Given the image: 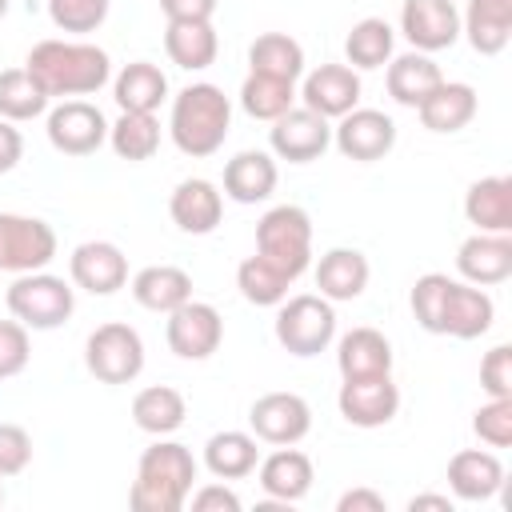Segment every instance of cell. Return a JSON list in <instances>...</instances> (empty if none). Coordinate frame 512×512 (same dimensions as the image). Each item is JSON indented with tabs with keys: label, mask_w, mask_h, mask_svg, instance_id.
<instances>
[{
	"label": "cell",
	"mask_w": 512,
	"mask_h": 512,
	"mask_svg": "<svg viewBox=\"0 0 512 512\" xmlns=\"http://www.w3.org/2000/svg\"><path fill=\"white\" fill-rule=\"evenodd\" d=\"M24 68L48 96H92L112 80V60L88 40H40Z\"/></svg>",
	"instance_id": "obj_1"
},
{
	"label": "cell",
	"mask_w": 512,
	"mask_h": 512,
	"mask_svg": "<svg viewBox=\"0 0 512 512\" xmlns=\"http://www.w3.org/2000/svg\"><path fill=\"white\" fill-rule=\"evenodd\" d=\"M192 480H196V456L180 440L156 436V444L140 452L128 504L132 512H180L188 504Z\"/></svg>",
	"instance_id": "obj_2"
},
{
	"label": "cell",
	"mask_w": 512,
	"mask_h": 512,
	"mask_svg": "<svg viewBox=\"0 0 512 512\" xmlns=\"http://www.w3.org/2000/svg\"><path fill=\"white\" fill-rule=\"evenodd\" d=\"M228 128H232V100L224 96V88L200 80L172 96L168 132L184 156L204 160V156L220 152L228 140Z\"/></svg>",
	"instance_id": "obj_3"
},
{
	"label": "cell",
	"mask_w": 512,
	"mask_h": 512,
	"mask_svg": "<svg viewBox=\"0 0 512 512\" xmlns=\"http://www.w3.org/2000/svg\"><path fill=\"white\" fill-rule=\"evenodd\" d=\"M4 304L8 312L28 328V332H52L60 328L72 308H76V292L64 276H52V272H24L8 284L4 292Z\"/></svg>",
	"instance_id": "obj_4"
},
{
	"label": "cell",
	"mask_w": 512,
	"mask_h": 512,
	"mask_svg": "<svg viewBox=\"0 0 512 512\" xmlns=\"http://www.w3.org/2000/svg\"><path fill=\"white\" fill-rule=\"evenodd\" d=\"M276 344L292 356H320L336 340V308L320 292L284 296L276 304Z\"/></svg>",
	"instance_id": "obj_5"
},
{
	"label": "cell",
	"mask_w": 512,
	"mask_h": 512,
	"mask_svg": "<svg viewBox=\"0 0 512 512\" xmlns=\"http://www.w3.org/2000/svg\"><path fill=\"white\" fill-rule=\"evenodd\" d=\"M256 252L300 280L312 264V216L300 204H276L256 224Z\"/></svg>",
	"instance_id": "obj_6"
},
{
	"label": "cell",
	"mask_w": 512,
	"mask_h": 512,
	"mask_svg": "<svg viewBox=\"0 0 512 512\" xmlns=\"http://www.w3.org/2000/svg\"><path fill=\"white\" fill-rule=\"evenodd\" d=\"M84 364L100 384H132L144 372V340L132 324L108 320L84 340Z\"/></svg>",
	"instance_id": "obj_7"
},
{
	"label": "cell",
	"mask_w": 512,
	"mask_h": 512,
	"mask_svg": "<svg viewBox=\"0 0 512 512\" xmlns=\"http://www.w3.org/2000/svg\"><path fill=\"white\" fill-rule=\"evenodd\" d=\"M56 256V232L40 216L0 212V272L24 276L48 268Z\"/></svg>",
	"instance_id": "obj_8"
},
{
	"label": "cell",
	"mask_w": 512,
	"mask_h": 512,
	"mask_svg": "<svg viewBox=\"0 0 512 512\" xmlns=\"http://www.w3.org/2000/svg\"><path fill=\"white\" fill-rule=\"evenodd\" d=\"M252 436L264 444H300L312 432V408L296 392H264L248 408Z\"/></svg>",
	"instance_id": "obj_9"
},
{
	"label": "cell",
	"mask_w": 512,
	"mask_h": 512,
	"mask_svg": "<svg viewBox=\"0 0 512 512\" xmlns=\"http://www.w3.org/2000/svg\"><path fill=\"white\" fill-rule=\"evenodd\" d=\"M48 144L64 156H92L104 140H108V120L96 104L88 100H60L48 112Z\"/></svg>",
	"instance_id": "obj_10"
},
{
	"label": "cell",
	"mask_w": 512,
	"mask_h": 512,
	"mask_svg": "<svg viewBox=\"0 0 512 512\" xmlns=\"http://www.w3.org/2000/svg\"><path fill=\"white\" fill-rule=\"evenodd\" d=\"M268 144H272V152L280 156V160H288V164H308V160H316V156H324L328 152V144H332V124L320 116V112H312V108H288L284 116H276L272 120V128H268Z\"/></svg>",
	"instance_id": "obj_11"
},
{
	"label": "cell",
	"mask_w": 512,
	"mask_h": 512,
	"mask_svg": "<svg viewBox=\"0 0 512 512\" xmlns=\"http://www.w3.org/2000/svg\"><path fill=\"white\" fill-rule=\"evenodd\" d=\"M168 348L180 356V360H208L220 340H224V320L212 304L204 300H184L180 308L168 312Z\"/></svg>",
	"instance_id": "obj_12"
},
{
	"label": "cell",
	"mask_w": 512,
	"mask_h": 512,
	"mask_svg": "<svg viewBox=\"0 0 512 512\" xmlns=\"http://www.w3.org/2000/svg\"><path fill=\"white\" fill-rule=\"evenodd\" d=\"M336 408L352 428H384L400 412V388L392 384V372L384 376H356L344 380L336 392Z\"/></svg>",
	"instance_id": "obj_13"
},
{
	"label": "cell",
	"mask_w": 512,
	"mask_h": 512,
	"mask_svg": "<svg viewBox=\"0 0 512 512\" xmlns=\"http://www.w3.org/2000/svg\"><path fill=\"white\" fill-rule=\"evenodd\" d=\"M332 144L340 148V156L348 160H360V164H372L380 156L392 152L396 144V124L388 112L380 108H352L340 116V124L332 128Z\"/></svg>",
	"instance_id": "obj_14"
},
{
	"label": "cell",
	"mask_w": 512,
	"mask_h": 512,
	"mask_svg": "<svg viewBox=\"0 0 512 512\" xmlns=\"http://www.w3.org/2000/svg\"><path fill=\"white\" fill-rule=\"evenodd\" d=\"M400 32L416 52H444L460 40V12L452 0H404Z\"/></svg>",
	"instance_id": "obj_15"
},
{
	"label": "cell",
	"mask_w": 512,
	"mask_h": 512,
	"mask_svg": "<svg viewBox=\"0 0 512 512\" xmlns=\"http://www.w3.org/2000/svg\"><path fill=\"white\" fill-rule=\"evenodd\" d=\"M68 276L92 296H112L128 284V256L112 240H84L68 256Z\"/></svg>",
	"instance_id": "obj_16"
},
{
	"label": "cell",
	"mask_w": 512,
	"mask_h": 512,
	"mask_svg": "<svg viewBox=\"0 0 512 512\" xmlns=\"http://www.w3.org/2000/svg\"><path fill=\"white\" fill-rule=\"evenodd\" d=\"M300 100H304V108L320 112L324 120H340L344 112H352L360 104V76L352 64H320L304 76Z\"/></svg>",
	"instance_id": "obj_17"
},
{
	"label": "cell",
	"mask_w": 512,
	"mask_h": 512,
	"mask_svg": "<svg viewBox=\"0 0 512 512\" xmlns=\"http://www.w3.org/2000/svg\"><path fill=\"white\" fill-rule=\"evenodd\" d=\"M168 216L180 232L188 236H208L216 232L220 216H224V192L204 180V176H188L172 188V200H168Z\"/></svg>",
	"instance_id": "obj_18"
},
{
	"label": "cell",
	"mask_w": 512,
	"mask_h": 512,
	"mask_svg": "<svg viewBox=\"0 0 512 512\" xmlns=\"http://www.w3.org/2000/svg\"><path fill=\"white\" fill-rule=\"evenodd\" d=\"M456 272L468 284H504L512 276V236L508 232H476L456 252Z\"/></svg>",
	"instance_id": "obj_19"
},
{
	"label": "cell",
	"mask_w": 512,
	"mask_h": 512,
	"mask_svg": "<svg viewBox=\"0 0 512 512\" xmlns=\"http://www.w3.org/2000/svg\"><path fill=\"white\" fill-rule=\"evenodd\" d=\"M496 320V304L492 296L480 288V284H460L452 280L448 284V296H444V316H440V336H456V340H476L492 328Z\"/></svg>",
	"instance_id": "obj_20"
},
{
	"label": "cell",
	"mask_w": 512,
	"mask_h": 512,
	"mask_svg": "<svg viewBox=\"0 0 512 512\" xmlns=\"http://www.w3.org/2000/svg\"><path fill=\"white\" fill-rule=\"evenodd\" d=\"M448 488L456 500L464 504H480V500H492L500 488H504V464L496 452H484V448H464L448 460Z\"/></svg>",
	"instance_id": "obj_21"
},
{
	"label": "cell",
	"mask_w": 512,
	"mask_h": 512,
	"mask_svg": "<svg viewBox=\"0 0 512 512\" xmlns=\"http://www.w3.org/2000/svg\"><path fill=\"white\" fill-rule=\"evenodd\" d=\"M260 492L268 496V500H276V504H296V500H304L308 496V488H312V460L300 452V448H292V444H280L272 456H264L260 464Z\"/></svg>",
	"instance_id": "obj_22"
},
{
	"label": "cell",
	"mask_w": 512,
	"mask_h": 512,
	"mask_svg": "<svg viewBox=\"0 0 512 512\" xmlns=\"http://www.w3.org/2000/svg\"><path fill=\"white\" fill-rule=\"evenodd\" d=\"M416 116L428 132H460L472 116H476V88L464 84V80H440L420 104H416Z\"/></svg>",
	"instance_id": "obj_23"
},
{
	"label": "cell",
	"mask_w": 512,
	"mask_h": 512,
	"mask_svg": "<svg viewBox=\"0 0 512 512\" xmlns=\"http://www.w3.org/2000/svg\"><path fill=\"white\" fill-rule=\"evenodd\" d=\"M276 160L260 148H244L224 164V196L236 204H260L276 192Z\"/></svg>",
	"instance_id": "obj_24"
},
{
	"label": "cell",
	"mask_w": 512,
	"mask_h": 512,
	"mask_svg": "<svg viewBox=\"0 0 512 512\" xmlns=\"http://www.w3.org/2000/svg\"><path fill=\"white\" fill-rule=\"evenodd\" d=\"M368 276H372V268L360 248H328L316 264V288L332 304L356 300L368 288Z\"/></svg>",
	"instance_id": "obj_25"
},
{
	"label": "cell",
	"mask_w": 512,
	"mask_h": 512,
	"mask_svg": "<svg viewBox=\"0 0 512 512\" xmlns=\"http://www.w3.org/2000/svg\"><path fill=\"white\" fill-rule=\"evenodd\" d=\"M164 52H168V60L176 68L204 72L208 64H216L220 36H216L212 20H168V28H164Z\"/></svg>",
	"instance_id": "obj_26"
},
{
	"label": "cell",
	"mask_w": 512,
	"mask_h": 512,
	"mask_svg": "<svg viewBox=\"0 0 512 512\" xmlns=\"http://www.w3.org/2000/svg\"><path fill=\"white\" fill-rule=\"evenodd\" d=\"M464 216L476 232H512V176H480L464 192Z\"/></svg>",
	"instance_id": "obj_27"
},
{
	"label": "cell",
	"mask_w": 512,
	"mask_h": 512,
	"mask_svg": "<svg viewBox=\"0 0 512 512\" xmlns=\"http://www.w3.org/2000/svg\"><path fill=\"white\" fill-rule=\"evenodd\" d=\"M336 368L344 380L356 376H384L392 372V344L376 328H352L336 344Z\"/></svg>",
	"instance_id": "obj_28"
},
{
	"label": "cell",
	"mask_w": 512,
	"mask_h": 512,
	"mask_svg": "<svg viewBox=\"0 0 512 512\" xmlns=\"http://www.w3.org/2000/svg\"><path fill=\"white\" fill-rule=\"evenodd\" d=\"M460 32L480 56H500L512 36V0H468Z\"/></svg>",
	"instance_id": "obj_29"
},
{
	"label": "cell",
	"mask_w": 512,
	"mask_h": 512,
	"mask_svg": "<svg viewBox=\"0 0 512 512\" xmlns=\"http://www.w3.org/2000/svg\"><path fill=\"white\" fill-rule=\"evenodd\" d=\"M132 300L148 312H172L184 300H192V276L176 264H148L132 276Z\"/></svg>",
	"instance_id": "obj_30"
},
{
	"label": "cell",
	"mask_w": 512,
	"mask_h": 512,
	"mask_svg": "<svg viewBox=\"0 0 512 512\" xmlns=\"http://www.w3.org/2000/svg\"><path fill=\"white\" fill-rule=\"evenodd\" d=\"M112 96H116L120 112H156L168 100V76L152 60H132L116 72Z\"/></svg>",
	"instance_id": "obj_31"
},
{
	"label": "cell",
	"mask_w": 512,
	"mask_h": 512,
	"mask_svg": "<svg viewBox=\"0 0 512 512\" xmlns=\"http://www.w3.org/2000/svg\"><path fill=\"white\" fill-rule=\"evenodd\" d=\"M444 76H440V64L428 56V52H404V56H392L388 60V76H384V84H388V96L400 104V108H416L436 84H440Z\"/></svg>",
	"instance_id": "obj_32"
},
{
	"label": "cell",
	"mask_w": 512,
	"mask_h": 512,
	"mask_svg": "<svg viewBox=\"0 0 512 512\" xmlns=\"http://www.w3.org/2000/svg\"><path fill=\"white\" fill-rule=\"evenodd\" d=\"M256 464H260V448H256L252 432L224 428V432L208 436V444H204V468L216 480H244L256 472Z\"/></svg>",
	"instance_id": "obj_33"
},
{
	"label": "cell",
	"mask_w": 512,
	"mask_h": 512,
	"mask_svg": "<svg viewBox=\"0 0 512 512\" xmlns=\"http://www.w3.org/2000/svg\"><path fill=\"white\" fill-rule=\"evenodd\" d=\"M188 416L184 396L172 384H148L132 396V420L148 436H172Z\"/></svg>",
	"instance_id": "obj_34"
},
{
	"label": "cell",
	"mask_w": 512,
	"mask_h": 512,
	"mask_svg": "<svg viewBox=\"0 0 512 512\" xmlns=\"http://www.w3.org/2000/svg\"><path fill=\"white\" fill-rule=\"evenodd\" d=\"M248 68L260 76H276L296 84L304 76V48L288 32H264L248 44Z\"/></svg>",
	"instance_id": "obj_35"
},
{
	"label": "cell",
	"mask_w": 512,
	"mask_h": 512,
	"mask_svg": "<svg viewBox=\"0 0 512 512\" xmlns=\"http://www.w3.org/2000/svg\"><path fill=\"white\" fill-rule=\"evenodd\" d=\"M392 48H396V32L384 16H364L344 36V56L352 68H384L392 60Z\"/></svg>",
	"instance_id": "obj_36"
},
{
	"label": "cell",
	"mask_w": 512,
	"mask_h": 512,
	"mask_svg": "<svg viewBox=\"0 0 512 512\" xmlns=\"http://www.w3.org/2000/svg\"><path fill=\"white\" fill-rule=\"evenodd\" d=\"M108 144L128 164L152 160L156 148H160V120H156V112H120V120L108 124Z\"/></svg>",
	"instance_id": "obj_37"
},
{
	"label": "cell",
	"mask_w": 512,
	"mask_h": 512,
	"mask_svg": "<svg viewBox=\"0 0 512 512\" xmlns=\"http://www.w3.org/2000/svg\"><path fill=\"white\" fill-rule=\"evenodd\" d=\"M236 288H240V296H244L248 304H256V308H276V304L288 296L292 276H288L284 268H276L272 260H264L260 252H252V256L240 260V268H236Z\"/></svg>",
	"instance_id": "obj_38"
},
{
	"label": "cell",
	"mask_w": 512,
	"mask_h": 512,
	"mask_svg": "<svg viewBox=\"0 0 512 512\" xmlns=\"http://www.w3.org/2000/svg\"><path fill=\"white\" fill-rule=\"evenodd\" d=\"M48 92L32 80L28 68H4L0 72V116L12 120V124H24V120H36L48 112Z\"/></svg>",
	"instance_id": "obj_39"
},
{
	"label": "cell",
	"mask_w": 512,
	"mask_h": 512,
	"mask_svg": "<svg viewBox=\"0 0 512 512\" xmlns=\"http://www.w3.org/2000/svg\"><path fill=\"white\" fill-rule=\"evenodd\" d=\"M292 104H296V84H288V80L248 72L244 84H240V108H244L252 120H268V124H272V120L284 116Z\"/></svg>",
	"instance_id": "obj_40"
},
{
	"label": "cell",
	"mask_w": 512,
	"mask_h": 512,
	"mask_svg": "<svg viewBox=\"0 0 512 512\" xmlns=\"http://www.w3.org/2000/svg\"><path fill=\"white\" fill-rule=\"evenodd\" d=\"M448 284H452V280H448L444 272H424V276L412 284V296H408L416 324H420L424 332H432V336H440V316H444Z\"/></svg>",
	"instance_id": "obj_41"
},
{
	"label": "cell",
	"mask_w": 512,
	"mask_h": 512,
	"mask_svg": "<svg viewBox=\"0 0 512 512\" xmlns=\"http://www.w3.org/2000/svg\"><path fill=\"white\" fill-rule=\"evenodd\" d=\"M112 0H48V20L60 32H96L108 20Z\"/></svg>",
	"instance_id": "obj_42"
},
{
	"label": "cell",
	"mask_w": 512,
	"mask_h": 512,
	"mask_svg": "<svg viewBox=\"0 0 512 512\" xmlns=\"http://www.w3.org/2000/svg\"><path fill=\"white\" fill-rule=\"evenodd\" d=\"M472 432L488 448H508L512 444V396H488V404L472 412Z\"/></svg>",
	"instance_id": "obj_43"
},
{
	"label": "cell",
	"mask_w": 512,
	"mask_h": 512,
	"mask_svg": "<svg viewBox=\"0 0 512 512\" xmlns=\"http://www.w3.org/2000/svg\"><path fill=\"white\" fill-rule=\"evenodd\" d=\"M32 360V340H28V328L12 316V320H0V380H12L28 368Z\"/></svg>",
	"instance_id": "obj_44"
},
{
	"label": "cell",
	"mask_w": 512,
	"mask_h": 512,
	"mask_svg": "<svg viewBox=\"0 0 512 512\" xmlns=\"http://www.w3.org/2000/svg\"><path fill=\"white\" fill-rule=\"evenodd\" d=\"M32 464V436L20 424H0V480L20 476Z\"/></svg>",
	"instance_id": "obj_45"
},
{
	"label": "cell",
	"mask_w": 512,
	"mask_h": 512,
	"mask_svg": "<svg viewBox=\"0 0 512 512\" xmlns=\"http://www.w3.org/2000/svg\"><path fill=\"white\" fill-rule=\"evenodd\" d=\"M480 388L488 396H512V348L496 344L492 352H484L480 360Z\"/></svg>",
	"instance_id": "obj_46"
},
{
	"label": "cell",
	"mask_w": 512,
	"mask_h": 512,
	"mask_svg": "<svg viewBox=\"0 0 512 512\" xmlns=\"http://www.w3.org/2000/svg\"><path fill=\"white\" fill-rule=\"evenodd\" d=\"M188 504L196 512H240V496L224 484H204V488L188 492Z\"/></svg>",
	"instance_id": "obj_47"
},
{
	"label": "cell",
	"mask_w": 512,
	"mask_h": 512,
	"mask_svg": "<svg viewBox=\"0 0 512 512\" xmlns=\"http://www.w3.org/2000/svg\"><path fill=\"white\" fill-rule=\"evenodd\" d=\"M384 508H388V500L376 488H348L336 500V512H384Z\"/></svg>",
	"instance_id": "obj_48"
},
{
	"label": "cell",
	"mask_w": 512,
	"mask_h": 512,
	"mask_svg": "<svg viewBox=\"0 0 512 512\" xmlns=\"http://www.w3.org/2000/svg\"><path fill=\"white\" fill-rule=\"evenodd\" d=\"M160 12L168 20H212L216 0H160Z\"/></svg>",
	"instance_id": "obj_49"
},
{
	"label": "cell",
	"mask_w": 512,
	"mask_h": 512,
	"mask_svg": "<svg viewBox=\"0 0 512 512\" xmlns=\"http://www.w3.org/2000/svg\"><path fill=\"white\" fill-rule=\"evenodd\" d=\"M20 156H24V136H20V128L0 116V176L12 172V168L20 164Z\"/></svg>",
	"instance_id": "obj_50"
},
{
	"label": "cell",
	"mask_w": 512,
	"mask_h": 512,
	"mask_svg": "<svg viewBox=\"0 0 512 512\" xmlns=\"http://www.w3.org/2000/svg\"><path fill=\"white\" fill-rule=\"evenodd\" d=\"M408 508H412V512H420V508L452 512V500H448V496H436V492H424V496H412V500H408Z\"/></svg>",
	"instance_id": "obj_51"
},
{
	"label": "cell",
	"mask_w": 512,
	"mask_h": 512,
	"mask_svg": "<svg viewBox=\"0 0 512 512\" xmlns=\"http://www.w3.org/2000/svg\"><path fill=\"white\" fill-rule=\"evenodd\" d=\"M4 16H8V0H0V20H4Z\"/></svg>",
	"instance_id": "obj_52"
},
{
	"label": "cell",
	"mask_w": 512,
	"mask_h": 512,
	"mask_svg": "<svg viewBox=\"0 0 512 512\" xmlns=\"http://www.w3.org/2000/svg\"><path fill=\"white\" fill-rule=\"evenodd\" d=\"M0 504H4V484H0Z\"/></svg>",
	"instance_id": "obj_53"
}]
</instances>
